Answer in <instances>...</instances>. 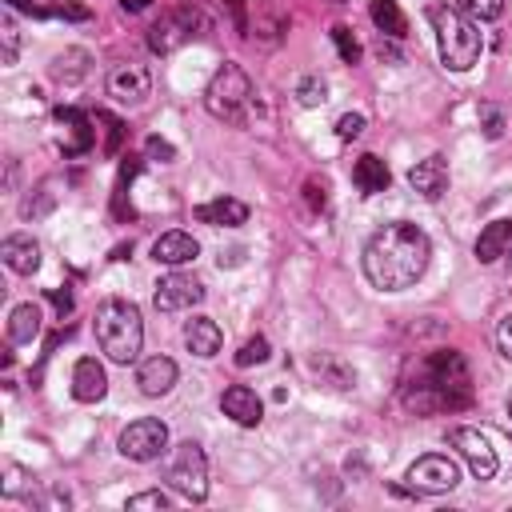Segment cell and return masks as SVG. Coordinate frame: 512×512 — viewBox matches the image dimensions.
I'll return each instance as SVG.
<instances>
[{
  "instance_id": "obj_1",
  "label": "cell",
  "mask_w": 512,
  "mask_h": 512,
  "mask_svg": "<svg viewBox=\"0 0 512 512\" xmlns=\"http://www.w3.org/2000/svg\"><path fill=\"white\" fill-rule=\"evenodd\" d=\"M428 256H432V244H428L424 228H416L408 220H396V224H384L368 240V248H364V276L380 292H404V288H412L424 276Z\"/></svg>"
},
{
  "instance_id": "obj_2",
  "label": "cell",
  "mask_w": 512,
  "mask_h": 512,
  "mask_svg": "<svg viewBox=\"0 0 512 512\" xmlns=\"http://www.w3.org/2000/svg\"><path fill=\"white\" fill-rule=\"evenodd\" d=\"M400 400L416 416L468 408L472 404V372H468L464 356L452 352V348H440V352L424 356V364L416 368V376L404 384Z\"/></svg>"
},
{
  "instance_id": "obj_3",
  "label": "cell",
  "mask_w": 512,
  "mask_h": 512,
  "mask_svg": "<svg viewBox=\"0 0 512 512\" xmlns=\"http://www.w3.org/2000/svg\"><path fill=\"white\" fill-rule=\"evenodd\" d=\"M96 344L112 364H132L144 344V320L136 304L112 296L96 308Z\"/></svg>"
},
{
  "instance_id": "obj_4",
  "label": "cell",
  "mask_w": 512,
  "mask_h": 512,
  "mask_svg": "<svg viewBox=\"0 0 512 512\" xmlns=\"http://www.w3.org/2000/svg\"><path fill=\"white\" fill-rule=\"evenodd\" d=\"M428 20H432V28H436V44H440L444 68L468 72V68L480 60V48H484L476 24H472L460 8H452V4H432V8H428Z\"/></svg>"
},
{
  "instance_id": "obj_5",
  "label": "cell",
  "mask_w": 512,
  "mask_h": 512,
  "mask_svg": "<svg viewBox=\"0 0 512 512\" xmlns=\"http://www.w3.org/2000/svg\"><path fill=\"white\" fill-rule=\"evenodd\" d=\"M252 100V80L240 64H224L208 88H204V108L216 116V120H228V124H240L244 120V108Z\"/></svg>"
},
{
  "instance_id": "obj_6",
  "label": "cell",
  "mask_w": 512,
  "mask_h": 512,
  "mask_svg": "<svg viewBox=\"0 0 512 512\" xmlns=\"http://www.w3.org/2000/svg\"><path fill=\"white\" fill-rule=\"evenodd\" d=\"M164 480L184 496V500H204L208 496V460L196 440H180L168 460H164Z\"/></svg>"
},
{
  "instance_id": "obj_7",
  "label": "cell",
  "mask_w": 512,
  "mask_h": 512,
  "mask_svg": "<svg viewBox=\"0 0 512 512\" xmlns=\"http://www.w3.org/2000/svg\"><path fill=\"white\" fill-rule=\"evenodd\" d=\"M164 452H168V428L156 416H140L120 432V456H128L136 464H148Z\"/></svg>"
},
{
  "instance_id": "obj_8",
  "label": "cell",
  "mask_w": 512,
  "mask_h": 512,
  "mask_svg": "<svg viewBox=\"0 0 512 512\" xmlns=\"http://www.w3.org/2000/svg\"><path fill=\"white\" fill-rule=\"evenodd\" d=\"M408 488L416 492V496H440V492H452L456 488V480H460V468H456V460L452 456H440V452H428V456H420L412 468H408Z\"/></svg>"
},
{
  "instance_id": "obj_9",
  "label": "cell",
  "mask_w": 512,
  "mask_h": 512,
  "mask_svg": "<svg viewBox=\"0 0 512 512\" xmlns=\"http://www.w3.org/2000/svg\"><path fill=\"white\" fill-rule=\"evenodd\" d=\"M200 24H204V20H200L196 8H176V12L160 16V20L148 28V48H152L156 56H168V52H176L180 44H188L192 36H200V32H196Z\"/></svg>"
},
{
  "instance_id": "obj_10",
  "label": "cell",
  "mask_w": 512,
  "mask_h": 512,
  "mask_svg": "<svg viewBox=\"0 0 512 512\" xmlns=\"http://www.w3.org/2000/svg\"><path fill=\"white\" fill-rule=\"evenodd\" d=\"M448 440H452V448L468 460V468H472V476L476 480H492L496 476V468H500V460H496V448L488 444V436L480 432V428H452L448 432Z\"/></svg>"
},
{
  "instance_id": "obj_11",
  "label": "cell",
  "mask_w": 512,
  "mask_h": 512,
  "mask_svg": "<svg viewBox=\"0 0 512 512\" xmlns=\"http://www.w3.org/2000/svg\"><path fill=\"white\" fill-rule=\"evenodd\" d=\"M108 92H112L120 104L136 108V104L148 100V92H152V76H148L144 64H116V68L108 72Z\"/></svg>"
},
{
  "instance_id": "obj_12",
  "label": "cell",
  "mask_w": 512,
  "mask_h": 512,
  "mask_svg": "<svg viewBox=\"0 0 512 512\" xmlns=\"http://www.w3.org/2000/svg\"><path fill=\"white\" fill-rule=\"evenodd\" d=\"M204 300V284L196 276H184V272H172L156 284V308L160 312H184L192 304Z\"/></svg>"
},
{
  "instance_id": "obj_13",
  "label": "cell",
  "mask_w": 512,
  "mask_h": 512,
  "mask_svg": "<svg viewBox=\"0 0 512 512\" xmlns=\"http://www.w3.org/2000/svg\"><path fill=\"white\" fill-rule=\"evenodd\" d=\"M104 392H108L104 364L96 356H80L76 368H72V396L80 404H96V400H104Z\"/></svg>"
},
{
  "instance_id": "obj_14",
  "label": "cell",
  "mask_w": 512,
  "mask_h": 512,
  "mask_svg": "<svg viewBox=\"0 0 512 512\" xmlns=\"http://www.w3.org/2000/svg\"><path fill=\"white\" fill-rule=\"evenodd\" d=\"M220 408H224V416H232L240 428H256L260 416H264V404H260V396H256L248 384H228L224 396H220Z\"/></svg>"
},
{
  "instance_id": "obj_15",
  "label": "cell",
  "mask_w": 512,
  "mask_h": 512,
  "mask_svg": "<svg viewBox=\"0 0 512 512\" xmlns=\"http://www.w3.org/2000/svg\"><path fill=\"white\" fill-rule=\"evenodd\" d=\"M412 192H420L424 200H440L448 192V160L444 156H428L408 172Z\"/></svg>"
},
{
  "instance_id": "obj_16",
  "label": "cell",
  "mask_w": 512,
  "mask_h": 512,
  "mask_svg": "<svg viewBox=\"0 0 512 512\" xmlns=\"http://www.w3.org/2000/svg\"><path fill=\"white\" fill-rule=\"evenodd\" d=\"M192 216H196L200 224L240 228V224L248 220V204H244V200H236V196H216V200H208V204H196V208H192Z\"/></svg>"
},
{
  "instance_id": "obj_17",
  "label": "cell",
  "mask_w": 512,
  "mask_h": 512,
  "mask_svg": "<svg viewBox=\"0 0 512 512\" xmlns=\"http://www.w3.org/2000/svg\"><path fill=\"white\" fill-rule=\"evenodd\" d=\"M136 384H140L144 396H164V392L176 384V360H168V356H148V360H140Z\"/></svg>"
},
{
  "instance_id": "obj_18",
  "label": "cell",
  "mask_w": 512,
  "mask_h": 512,
  "mask_svg": "<svg viewBox=\"0 0 512 512\" xmlns=\"http://www.w3.org/2000/svg\"><path fill=\"white\" fill-rule=\"evenodd\" d=\"M200 256V244L188 236V232H164L156 244H152V260L156 264H168V268H180L188 260Z\"/></svg>"
},
{
  "instance_id": "obj_19",
  "label": "cell",
  "mask_w": 512,
  "mask_h": 512,
  "mask_svg": "<svg viewBox=\"0 0 512 512\" xmlns=\"http://www.w3.org/2000/svg\"><path fill=\"white\" fill-rule=\"evenodd\" d=\"M352 184H356L364 196H376V192H384V188L392 184V172H388V164H384L380 156L364 152V156L352 164Z\"/></svg>"
},
{
  "instance_id": "obj_20",
  "label": "cell",
  "mask_w": 512,
  "mask_h": 512,
  "mask_svg": "<svg viewBox=\"0 0 512 512\" xmlns=\"http://www.w3.org/2000/svg\"><path fill=\"white\" fill-rule=\"evenodd\" d=\"M0 256H4V264H8L16 276H32V272L40 268V248H36L32 236H8V240L0 244Z\"/></svg>"
},
{
  "instance_id": "obj_21",
  "label": "cell",
  "mask_w": 512,
  "mask_h": 512,
  "mask_svg": "<svg viewBox=\"0 0 512 512\" xmlns=\"http://www.w3.org/2000/svg\"><path fill=\"white\" fill-rule=\"evenodd\" d=\"M220 324L216 320H208V316H192L188 324H184V344L192 348V356H216L220 352Z\"/></svg>"
},
{
  "instance_id": "obj_22",
  "label": "cell",
  "mask_w": 512,
  "mask_h": 512,
  "mask_svg": "<svg viewBox=\"0 0 512 512\" xmlns=\"http://www.w3.org/2000/svg\"><path fill=\"white\" fill-rule=\"evenodd\" d=\"M56 124L68 128V140L60 144L64 156H80V152L92 148V128H88V116H84V112H76V108H56Z\"/></svg>"
},
{
  "instance_id": "obj_23",
  "label": "cell",
  "mask_w": 512,
  "mask_h": 512,
  "mask_svg": "<svg viewBox=\"0 0 512 512\" xmlns=\"http://www.w3.org/2000/svg\"><path fill=\"white\" fill-rule=\"evenodd\" d=\"M508 248H512V220H492V224H484V232L476 236V260H480V264L500 260Z\"/></svg>"
},
{
  "instance_id": "obj_24",
  "label": "cell",
  "mask_w": 512,
  "mask_h": 512,
  "mask_svg": "<svg viewBox=\"0 0 512 512\" xmlns=\"http://www.w3.org/2000/svg\"><path fill=\"white\" fill-rule=\"evenodd\" d=\"M36 332H40V308L36 304H16L12 316H8V340L28 344V340H36Z\"/></svg>"
},
{
  "instance_id": "obj_25",
  "label": "cell",
  "mask_w": 512,
  "mask_h": 512,
  "mask_svg": "<svg viewBox=\"0 0 512 512\" xmlns=\"http://www.w3.org/2000/svg\"><path fill=\"white\" fill-rule=\"evenodd\" d=\"M372 20H376V28H380L384 36H392V40H404V36H408V20H404V12H400L396 0H376V4H372Z\"/></svg>"
},
{
  "instance_id": "obj_26",
  "label": "cell",
  "mask_w": 512,
  "mask_h": 512,
  "mask_svg": "<svg viewBox=\"0 0 512 512\" xmlns=\"http://www.w3.org/2000/svg\"><path fill=\"white\" fill-rule=\"evenodd\" d=\"M312 372L324 376V380H332V388H352V384H356V372L344 368L332 352H316V356H312Z\"/></svg>"
},
{
  "instance_id": "obj_27",
  "label": "cell",
  "mask_w": 512,
  "mask_h": 512,
  "mask_svg": "<svg viewBox=\"0 0 512 512\" xmlns=\"http://www.w3.org/2000/svg\"><path fill=\"white\" fill-rule=\"evenodd\" d=\"M456 8L472 20H500L504 16V0H456Z\"/></svg>"
},
{
  "instance_id": "obj_28",
  "label": "cell",
  "mask_w": 512,
  "mask_h": 512,
  "mask_svg": "<svg viewBox=\"0 0 512 512\" xmlns=\"http://www.w3.org/2000/svg\"><path fill=\"white\" fill-rule=\"evenodd\" d=\"M296 96H300V104H304V108H316V104H324V100H328V84H324L320 76H304V80H300V88H296Z\"/></svg>"
},
{
  "instance_id": "obj_29",
  "label": "cell",
  "mask_w": 512,
  "mask_h": 512,
  "mask_svg": "<svg viewBox=\"0 0 512 512\" xmlns=\"http://www.w3.org/2000/svg\"><path fill=\"white\" fill-rule=\"evenodd\" d=\"M264 360H268V340H264V336L244 340L240 352H236V364H240V368H252V364H264Z\"/></svg>"
},
{
  "instance_id": "obj_30",
  "label": "cell",
  "mask_w": 512,
  "mask_h": 512,
  "mask_svg": "<svg viewBox=\"0 0 512 512\" xmlns=\"http://www.w3.org/2000/svg\"><path fill=\"white\" fill-rule=\"evenodd\" d=\"M332 40H336L344 64H356V60H360V44H356V36H352L348 24H336V28H332Z\"/></svg>"
},
{
  "instance_id": "obj_31",
  "label": "cell",
  "mask_w": 512,
  "mask_h": 512,
  "mask_svg": "<svg viewBox=\"0 0 512 512\" xmlns=\"http://www.w3.org/2000/svg\"><path fill=\"white\" fill-rule=\"evenodd\" d=\"M80 60H84V52H68V56L56 60L52 72H56L60 80H80V76H84V64H80Z\"/></svg>"
},
{
  "instance_id": "obj_32",
  "label": "cell",
  "mask_w": 512,
  "mask_h": 512,
  "mask_svg": "<svg viewBox=\"0 0 512 512\" xmlns=\"http://www.w3.org/2000/svg\"><path fill=\"white\" fill-rule=\"evenodd\" d=\"M172 500L160 492V488H148V492H136V496H128V512H136V508H168Z\"/></svg>"
},
{
  "instance_id": "obj_33",
  "label": "cell",
  "mask_w": 512,
  "mask_h": 512,
  "mask_svg": "<svg viewBox=\"0 0 512 512\" xmlns=\"http://www.w3.org/2000/svg\"><path fill=\"white\" fill-rule=\"evenodd\" d=\"M480 120H484V136H488V140H500V136H504V112H500V108L484 104V108H480Z\"/></svg>"
},
{
  "instance_id": "obj_34",
  "label": "cell",
  "mask_w": 512,
  "mask_h": 512,
  "mask_svg": "<svg viewBox=\"0 0 512 512\" xmlns=\"http://www.w3.org/2000/svg\"><path fill=\"white\" fill-rule=\"evenodd\" d=\"M364 124H368V120H364L360 112H344V116L336 120V136H340V140H356V136L364 132Z\"/></svg>"
},
{
  "instance_id": "obj_35",
  "label": "cell",
  "mask_w": 512,
  "mask_h": 512,
  "mask_svg": "<svg viewBox=\"0 0 512 512\" xmlns=\"http://www.w3.org/2000/svg\"><path fill=\"white\" fill-rule=\"evenodd\" d=\"M496 344H500V352L512 360V312H508V316L496 324Z\"/></svg>"
},
{
  "instance_id": "obj_36",
  "label": "cell",
  "mask_w": 512,
  "mask_h": 512,
  "mask_svg": "<svg viewBox=\"0 0 512 512\" xmlns=\"http://www.w3.org/2000/svg\"><path fill=\"white\" fill-rule=\"evenodd\" d=\"M148 156H160V160H176V148L160 136H148Z\"/></svg>"
},
{
  "instance_id": "obj_37",
  "label": "cell",
  "mask_w": 512,
  "mask_h": 512,
  "mask_svg": "<svg viewBox=\"0 0 512 512\" xmlns=\"http://www.w3.org/2000/svg\"><path fill=\"white\" fill-rule=\"evenodd\" d=\"M224 4L232 8V16H236V28L244 32V28H248V20H244V0H224Z\"/></svg>"
},
{
  "instance_id": "obj_38",
  "label": "cell",
  "mask_w": 512,
  "mask_h": 512,
  "mask_svg": "<svg viewBox=\"0 0 512 512\" xmlns=\"http://www.w3.org/2000/svg\"><path fill=\"white\" fill-rule=\"evenodd\" d=\"M48 296H52V304H56V308H60V316H64V312H68V308H72V296H68V292H56V288H52V292H48Z\"/></svg>"
},
{
  "instance_id": "obj_39",
  "label": "cell",
  "mask_w": 512,
  "mask_h": 512,
  "mask_svg": "<svg viewBox=\"0 0 512 512\" xmlns=\"http://www.w3.org/2000/svg\"><path fill=\"white\" fill-rule=\"evenodd\" d=\"M148 4H152V0H124L128 12H140V8H148Z\"/></svg>"
},
{
  "instance_id": "obj_40",
  "label": "cell",
  "mask_w": 512,
  "mask_h": 512,
  "mask_svg": "<svg viewBox=\"0 0 512 512\" xmlns=\"http://www.w3.org/2000/svg\"><path fill=\"white\" fill-rule=\"evenodd\" d=\"M508 416H512V392H508Z\"/></svg>"
},
{
  "instance_id": "obj_41",
  "label": "cell",
  "mask_w": 512,
  "mask_h": 512,
  "mask_svg": "<svg viewBox=\"0 0 512 512\" xmlns=\"http://www.w3.org/2000/svg\"><path fill=\"white\" fill-rule=\"evenodd\" d=\"M508 268H512V256H508Z\"/></svg>"
}]
</instances>
